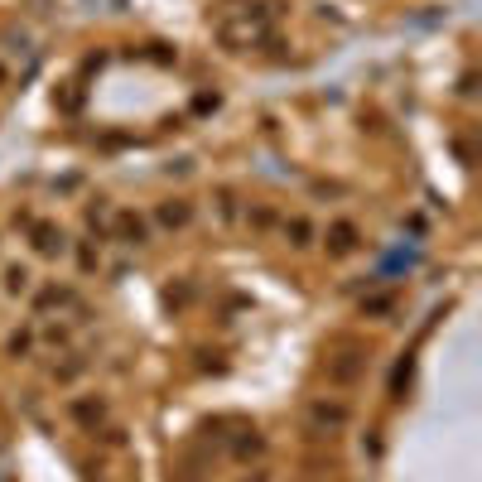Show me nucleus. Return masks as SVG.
<instances>
[{"mask_svg": "<svg viewBox=\"0 0 482 482\" xmlns=\"http://www.w3.org/2000/svg\"><path fill=\"white\" fill-rule=\"evenodd\" d=\"M328 246H333V256H347V251L357 246V232H352L347 222H338V227L328 232Z\"/></svg>", "mask_w": 482, "mask_h": 482, "instance_id": "f257e3e1", "label": "nucleus"}, {"mask_svg": "<svg viewBox=\"0 0 482 482\" xmlns=\"http://www.w3.org/2000/svg\"><path fill=\"white\" fill-rule=\"evenodd\" d=\"M160 217L169 222V227H179V222H188V207H164Z\"/></svg>", "mask_w": 482, "mask_h": 482, "instance_id": "f03ea898", "label": "nucleus"}]
</instances>
